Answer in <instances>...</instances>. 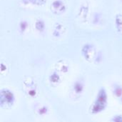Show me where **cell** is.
<instances>
[{
  "label": "cell",
  "instance_id": "obj_2",
  "mask_svg": "<svg viewBox=\"0 0 122 122\" xmlns=\"http://www.w3.org/2000/svg\"><path fill=\"white\" fill-rule=\"evenodd\" d=\"M14 100V95L12 92L7 89H3L1 92V104L3 106L4 104H6V105L12 104Z\"/></svg>",
  "mask_w": 122,
  "mask_h": 122
},
{
  "label": "cell",
  "instance_id": "obj_3",
  "mask_svg": "<svg viewBox=\"0 0 122 122\" xmlns=\"http://www.w3.org/2000/svg\"><path fill=\"white\" fill-rule=\"evenodd\" d=\"M36 29L39 31H43L45 29V26H44V23L43 21L41 20H38L36 22Z\"/></svg>",
  "mask_w": 122,
  "mask_h": 122
},
{
  "label": "cell",
  "instance_id": "obj_6",
  "mask_svg": "<svg viewBox=\"0 0 122 122\" xmlns=\"http://www.w3.org/2000/svg\"><path fill=\"white\" fill-rule=\"evenodd\" d=\"M27 27V23L26 21H21V24H20V29H21V31H24L26 30Z\"/></svg>",
  "mask_w": 122,
  "mask_h": 122
},
{
  "label": "cell",
  "instance_id": "obj_5",
  "mask_svg": "<svg viewBox=\"0 0 122 122\" xmlns=\"http://www.w3.org/2000/svg\"><path fill=\"white\" fill-rule=\"evenodd\" d=\"M114 93L117 96L120 97L122 94V88H121L119 86H117L114 88Z\"/></svg>",
  "mask_w": 122,
  "mask_h": 122
},
{
  "label": "cell",
  "instance_id": "obj_4",
  "mask_svg": "<svg viewBox=\"0 0 122 122\" xmlns=\"http://www.w3.org/2000/svg\"><path fill=\"white\" fill-rule=\"evenodd\" d=\"M83 85L81 83H79V82H76L74 85V91L77 93V94H79V93H81V92L83 91Z\"/></svg>",
  "mask_w": 122,
  "mask_h": 122
},
{
  "label": "cell",
  "instance_id": "obj_1",
  "mask_svg": "<svg viewBox=\"0 0 122 122\" xmlns=\"http://www.w3.org/2000/svg\"><path fill=\"white\" fill-rule=\"evenodd\" d=\"M107 93L104 89H100L99 94L97 97V99L93 105L92 112L94 113H99L104 109L107 104Z\"/></svg>",
  "mask_w": 122,
  "mask_h": 122
}]
</instances>
